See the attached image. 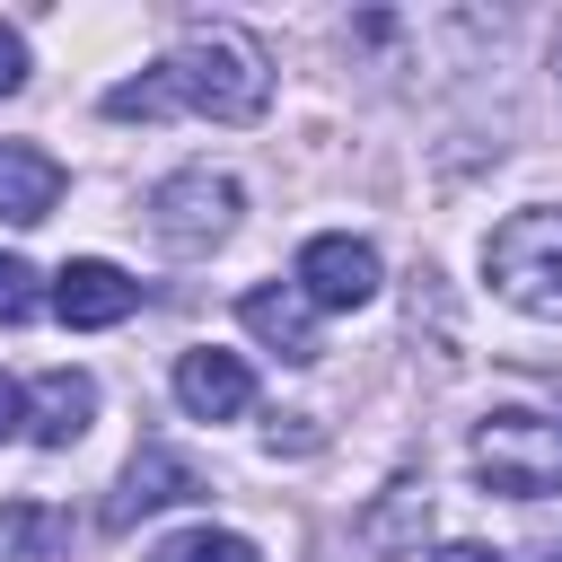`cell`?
Wrapping results in <instances>:
<instances>
[{
  "mask_svg": "<svg viewBox=\"0 0 562 562\" xmlns=\"http://www.w3.org/2000/svg\"><path fill=\"white\" fill-rule=\"evenodd\" d=\"M176 105H193L211 123H255L272 105V70H263V53L237 26H193L158 70L105 88V114L114 123H149V114H176Z\"/></svg>",
  "mask_w": 562,
  "mask_h": 562,
  "instance_id": "obj_1",
  "label": "cell"
},
{
  "mask_svg": "<svg viewBox=\"0 0 562 562\" xmlns=\"http://www.w3.org/2000/svg\"><path fill=\"white\" fill-rule=\"evenodd\" d=\"M483 263H492V290H501L509 307L562 316V211H518V220H501L492 246H483Z\"/></svg>",
  "mask_w": 562,
  "mask_h": 562,
  "instance_id": "obj_2",
  "label": "cell"
},
{
  "mask_svg": "<svg viewBox=\"0 0 562 562\" xmlns=\"http://www.w3.org/2000/svg\"><path fill=\"white\" fill-rule=\"evenodd\" d=\"M474 465H483L492 492L544 501V492H562V430H544L536 413H492L474 430Z\"/></svg>",
  "mask_w": 562,
  "mask_h": 562,
  "instance_id": "obj_3",
  "label": "cell"
},
{
  "mask_svg": "<svg viewBox=\"0 0 562 562\" xmlns=\"http://www.w3.org/2000/svg\"><path fill=\"white\" fill-rule=\"evenodd\" d=\"M228 228H237V184L211 176V167H176V176L149 193V237H158L167 255H211Z\"/></svg>",
  "mask_w": 562,
  "mask_h": 562,
  "instance_id": "obj_4",
  "label": "cell"
},
{
  "mask_svg": "<svg viewBox=\"0 0 562 562\" xmlns=\"http://www.w3.org/2000/svg\"><path fill=\"white\" fill-rule=\"evenodd\" d=\"M299 299L307 307H369L378 299V246L369 237H307L299 246Z\"/></svg>",
  "mask_w": 562,
  "mask_h": 562,
  "instance_id": "obj_5",
  "label": "cell"
},
{
  "mask_svg": "<svg viewBox=\"0 0 562 562\" xmlns=\"http://www.w3.org/2000/svg\"><path fill=\"white\" fill-rule=\"evenodd\" d=\"M53 307H61V325H123L140 307V281L105 255H79V263L53 272Z\"/></svg>",
  "mask_w": 562,
  "mask_h": 562,
  "instance_id": "obj_6",
  "label": "cell"
},
{
  "mask_svg": "<svg viewBox=\"0 0 562 562\" xmlns=\"http://www.w3.org/2000/svg\"><path fill=\"white\" fill-rule=\"evenodd\" d=\"M176 404L193 413V422H237L246 404H255V378H246V360L237 351H176Z\"/></svg>",
  "mask_w": 562,
  "mask_h": 562,
  "instance_id": "obj_7",
  "label": "cell"
},
{
  "mask_svg": "<svg viewBox=\"0 0 562 562\" xmlns=\"http://www.w3.org/2000/svg\"><path fill=\"white\" fill-rule=\"evenodd\" d=\"M167 501H202V474H193L176 448H140V457L123 465V492H114L105 527H132V518H149V509H167Z\"/></svg>",
  "mask_w": 562,
  "mask_h": 562,
  "instance_id": "obj_8",
  "label": "cell"
},
{
  "mask_svg": "<svg viewBox=\"0 0 562 562\" xmlns=\"http://www.w3.org/2000/svg\"><path fill=\"white\" fill-rule=\"evenodd\" d=\"M53 202H61V158L35 140H0V220L35 228V220H53Z\"/></svg>",
  "mask_w": 562,
  "mask_h": 562,
  "instance_id": "obj_9",
  "label": "cell"
},
{
  "mask_svg": "<svg viewBox=\"0 0 562 562\" xmlns=\"http://www.w3.org/2000/svg\"><path fill=\"white\" fill-rule=\"evenodd\" d=\"M237 316H246V334H255L263 351H281V360H299V369L325 351V342H316V316H307V299H299V290H246V299H237Z\"/></svg>",
  "mask_w": 562,
  "mask_h": 562,
  "instance_id": "obj_10",
  "label": "cell"
},
{
  "mask_svg": "<svg viewBox=\"0 0 562 562\" xmlns=\"http://www.w3.org/2000/svg\"><path fill=\"white\" fill-rule=\"evenodd\" d=\"M97 422V378L88 369H44L35 378V448H70Z\"/></svg>",
  "mask_w": 562,
  "mask_h": 562,
  "instance_id": "obj_11",
  "label": "cell"
},
{
  "mask_svg": "<svg viewBox=\"0 0 562 562\" xmlns=\"http://www.w3.org/2000/svg\"><path fill=\"white\" fill-rule=\"evenodd\" d=\"M149 562H263V553H255V536H237V527H184V536H167Z\"/></svg>",
  "mask_w": 562,
  "mask_h": 562,
  "instance_id": "obj_12",
  "label": "cell"
},
{
  "mask_svg": "<svg viewBox=\"0 0 562 562\" xmlns=\"http://www.w3.org/2000/svg\"><path fill=\"white\" fill-rule=\"evenodd\" d=\"M422 527H430V492H413V483H395V501L369 509V544H413Z\"/></svg>",
  "mask_w": 562,
  "mask_h": 562,
  "instance_id": "obj_13",
  "label": "cell"
},
{
  "mask_svg": "<svg viewBox=\"0 0 562 562\" xmlns=\"http://www.w3.org/2000/svg\"><path fill=\"white\" fill-rule=\"evenodd\" d=\"M44 307V290H35V272L18 263V255H0V325H26Z\"/></svg>",
  "mask_w": 562,
  "mask_h": 562,
  "instance_id": "obj_14",
  "label": "cell"
},
{
  "mask_svg": "<svg viewBox=\"0 0 562 562\" xmlns=\"http://www.w3.org/2000/svg\"><path fill=\"white\" fill-rule=\"evenodd\" d=\"M0 536H9L18 553H44V544L61 536V518H44V509H9V518H0Z\"/></svg>",
  "mask_w": 562,
  "mask_h": 562,
  "instance_id": "obj_15",
  "label": "cell"
},
{
  "mask_svg": "<svg viewBox=\"0 0 562 562\" xmlns=\"http://www.w3.org/2000/svg\"><path fill=\"white\" fill-rule=\"evenodd\" d=\"M18 88H26V35L0 26V97H18Z\"/></svg>",
  "mask_w": 562,
  "mask_h": 562,
  "instance_id": "obj_16",
  "label": "cell"
},
{
  "mask_svg": "<svg viewBox=\"0 0 562 562\" xmlns=\"http://www.w3.org/2000/svg\"><path fill=\"white\" fill-rule=\"evenodd\" d=\"M18 413H26V395H18V386H9V378H0V439H9V430H18Z\"/></svg>",
  "mask_w": 562,
  "mask_h": 562,
  "instance_id": "obj_17",
  "label": "cell"
},
{
  "mask_svg": "<svg viewBox=\"0 0 562 562\" xmlns=\"http://www.w3.org/2000/svg\"><path fill=\"white\" fill-rule=\"evenodd\" d=\"M430 562H501V553H483V544H439Z\"/></svg>",
  "mask_w": 562,
  "mask_h": 562,
  "instance_id": "obj_18",
  "label": "cell"
},
{
  "mask_svg": "<svg viewBox=\"0 0 562 562\" xmlns=\"http://www.w3.org/2000/svg\"><path fill=\"white\" fill-rule=\"evenodd\" d=\"M536 562H562V544H544V553H536Z\"/></svg>",
  "mask_w": 562,
  "mask_h": 562,
  "instance_id": "obj_19",
  "label": "cell"
}]
</instances>
